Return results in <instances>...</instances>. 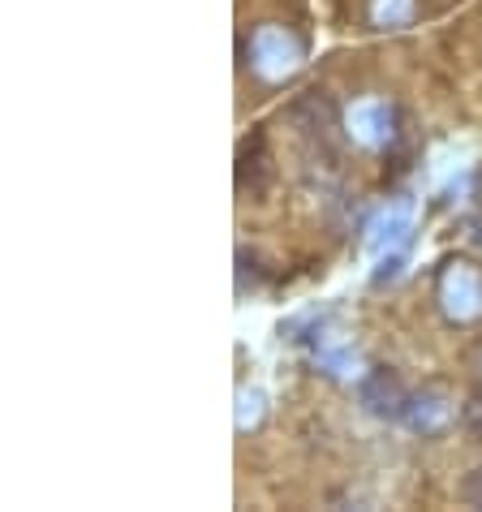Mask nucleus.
<instances>
[{"instance_id":"f257e3e1","label":"nucleus","mask_w":482,"mask_h":512,"mask_svg":"<svg viewBox=\"0 0 482 512\" xmlns=\"http://www.w3.org/2000/svg\"><path fill=\"white\" fill-rule=\"evenodd\" d=\"M362 405L371 409L375 418H401L405 405H409V396H405V388H401V379H396V375L375 371L371 379L362 383Z\"/></svg>"},{"instance_id":"f03ea898","label":"nucleus","mask_w":482,"mask_h":512,"mask_svg":"<svg viewBox=\"0 0 482 512\" xmlns=\"http://www.w3.org/2000/svg\"><path fill=\"white\" fill-rule=\"evenodd\" d=\"M465 500L482 508V469H478V474H470V478H465Z\"/></svg>"}]
</instances>
